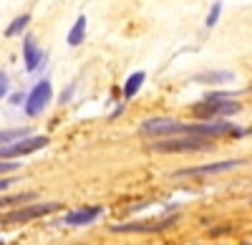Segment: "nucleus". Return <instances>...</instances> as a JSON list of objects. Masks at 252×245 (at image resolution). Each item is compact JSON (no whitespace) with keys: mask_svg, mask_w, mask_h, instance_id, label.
Here are the masks:
<instances>
[{"mask_svg":"<svg viewBox=\"0 0 252 245\" xmlns=\"http://www.w3.org/2000/svg\"><path fill=\"white\" fill-rule=\"evenodd\" d=\"M141 134L146 137H177V134H194V137H204V139H215V137H224V134H242V129L235 124V121H212V119H204V121H179V119H169V116H154V119H146L141 121L139 127Z\"/></svg>","mask_w":252,"mask_h":245,"instance_id":"f257e3e1","label":"nucleus"},{"mask_svg":"<svg viewBox=\"0 0 252 245\" xmlns=\"http://www.w3.org/2000/svg\"><path fill=\"white\" fill-rule=\"evenodd\" d=\"M56 210H61V202H56V200H51V202H33V205H18L10 212L0 215V225H26V222L46 217V215H51Z\"/></svg>","mask_w":252,"mask_h":245,"instance_id":"f03ea898","label":"nucleus"},{"mask_svg":"<svg viewBox=\"0 0 252 245\" xmlns=\"http://www.w3.org/2000/svg\"><path fill=\"white\" fill-rule=\"evenodd\" d=\"M149 149L159 154H179V152H197L209 149V139L194 137V134H177V137H161L159 141H152Z\"/></svg>","mask_w":252,"mask_h":245,"instance_id":"7ed1b4c3","label":"nucleus"},{"mask_svg":"<svg viewBox=\"0 0 252 245\" xmlns=\"http://www.w3.org/2000/svg\"><path fill=\"white\" fill-rule=\"evenodd\" d=\"M48 144H51V137H46V134H28V137H20V139L8 141V144L0 147V159H18V157L33 154L38 149H46Z\"/></svg>","mask_w":252,"mask_h":245,"instance_id":"20e7f679","label":"nucleus"},{"mask_svg":"<svg viewBox=\"0 0 252 245\" xmlns=\"http://www.w3.org/2000/svg\"><path fill=\"white\" fill-rule=\"evenodd\" d=\"M192 111L199 119H222V116H232L237 111H242L240 101H229V99H212V96H204L202 104H194Z\"/></svg>","mask_w":252,"mask_h":245,"instance_id":"39448f33","label":"nucleus"},{"mask_svg":"<svg viewBox=\"0 0 252 245\" xmlns=\"http://www.w3.org/2000/svg\"><path fill=\"white\" fill-rule=\"evenodd\" d=\"M23 101H26V114H28L31 119L40 116V114L48 109L51 101H53V86H51V81H48V78H40L38 84L28 91V96H26Z\"/></svg>","mask_w":252,"mask_h":245,"instance_id":"423d86ee","label":"nucleus"},{"mask_svg":"<svg viewBox=\"0 0 252 245\" xmlns=\"http://www.w3.org/2000/svg\"><path fill=\"white\" fill-rule=\"evenodd\" d=\"M247 162L245 159H224V162H212V165H199V167H187V170H179L177 177H194V175H222V172H232V170H240L245 167Z\"/></svg>","mask_w":252,"mask_h":245,"instance_id":"0eeeda50","label":"nucleus"},{"mask_svg":"<svg viewBox=\"0 0 252 245\" xmlns=\"http://www.w3.org/2000/svg\"><path fill=\"white\" fill-rule=\"evenodd\" d=\"M179 215H169L164 220H157V222H126V225H111L114 233H159V230H166L177 225Z\"/></svg>","mask_w":252,"mask_h":245,"instance_id":"6e6552de","label":"nucleus"},{"mask_svg":"<svg viewBox=\"0 0 252 245\" xmlns=\"http://www.w3.org/2000/svg\"><path fill=\"white\" fill-rule=\"evenodd\" d=\"M101 208H78V210H71L66 217H61L58 222L61 225H68V228H83V225H91L101 217Z\"/></svg>","mask_w":252,"mask_h":245,"instance_id":"1a4fd4ad","label":"nucleus"},{"mask_svg":"<svg viewBox=\"0 0 252 245\" xmlns=\"http://www.w3.org/2000/svg\"><path fill=\"white\" fill-rule=\"evenodd\" d=\"M23 58H26V71L33 73L43 66V51H40L35 35H26L23 38Z\"/></svg>","mask_w":252,"mask_h":245,"instance_id":"9d476101","label":"nucleus"},{"mask_svg":"<svg viewBox=\"0 0 252 245\" xmlns=\"http://www.w3.org/2000/svg\"><path fill=\"white\" fill-rule=\"evenodd\" d=\"M86 23H89V20H86V15H78L76 18V23L71 26V31H68V46H81L83 43V40H86Z\"/></svg>","mask_w":252,"mask_h":245,"instance_id":"9b49d317","label":"nucleus"},{"mask_svg":"<svg viewBox=\"0 0 252 245\" xmlns=\"http://www.w3.org/2000/svg\"><path fill=\"white\" fill-rule=\"evenodd\" d=\"M194 81L199 84H227V81H235L232 71H207V73H197Z\"/></svg>","mask_w":252,"mask_h":245,"instance_id":"f8f14e48","label":"nucleus"},{"mask_svg":"<svg viewBox=\"0 0 252 245\" xmlns=\"http://www.w3.org/2000/svg\"><path fill=\"white\" fill-rule=\"evenodd\" d=\"M144 81H146V73L144 71L131 73L129 78H126V84H124V99H134L139 94V89L144 86Z\"/></svg>","mask_w":252,"mask_h":245,"instance_id":"ddd939ff","label":"nucleus"},{"mask_svg":"<svg viewBox=\"0 0 252 245\" xmlns=\"http://www.w3.org/2000/svg\"><path fill=\"white\" fill-rule=\"evenodd\" d=\"M31 26V13H23V15H18L10 20V26L5 28V35L13 38V35H20V33H26V28Z\"/></svg>","mask_w":252,"mask_h":245,"instance_id":"4468645a","label":"nucleus"},{"mask_svg":"<svg viewBox=\"0 0 252 245\" xmlns=\"http://www.w3.org/2000/svg\"><path fill=\"white\" fill-rule=\"evenodd\" d=\"M28 134H33V132H31V127H13V129H0V147H3V144H8V141H15V139H20V137H28Z\"/></svg>","mask_w":252,"mask_h":245,"instance_id":"2eb2a0df","label":"nucleus"},{"mask_svg":"<svg viewBox=\"0 0 252 245\" xmlns=\"http://www.w3.org/2000/svg\"><path fill=\"white\" fill-rule=\"evenodd\" d=\"M28 200H35V192H18L13 197H0V208H18Z\"/></svg>","mask_w":252,"mask_h":245,"instance_id":"dca6fc26","label":"nucleus"},{"mask_svg":"<svg viewBox=\"0 0 252 245\" xmlns=\"http://www.w3.org/2000/svg\"><path fill=\"white\" fill-rule=\"evenodd\" d=\"M220 15H222V0H217V3L209 8V15H207V20H204V26H207V28H215L217 20H220Z\"/></svg>","mask_w":252,"mask_h":245,"instance_id":"f3484780","label":"nucleus"},{"mask_svg":"<svg viewBox=\"0 0 252 245\" xmlns=\"http://www.w3.org/2000/svg\"><path fill=\"white\" fill-rule=\"evenodd\" d=\"M73 94H76V81H71V84H68L66 89H63V94L58 96V104H68Z\"/></svg>","mask_w":252,"mask_h":245,"instance_id":"a211bd4d","label":"nucleus"},{"mask_svg":"<svg viewBox=\"0 0 252 245\" xmlns=\"http://www.w3.org/2000/svg\"><path fill=\"white\" fill-rule=\"evenodd\" d=\"M15 170H20V162H3L0 159V175H10Z\"/></svg>","mask_w":252,"mask_h":245,"instance_id":"6ab92c4d","label":"nucleus"},{"mask_svg":"<svg viewBox=\"0 0 252 245\" xmlns=\"http://www.w3.org/2000/svg\"><path fill=\"white\" fill-rule=\"evenodd\" d=\"M8 89H10V78H8L5 71H0V99L8 96Z\"/></svg>","mask_w":252,"mask_h":245,"instance_id":"aec40b11","label":"nucleus"},{"mask_svg":"<svg viewBox=\"0 0 252 245\" xmlns=\"http://www.w3.org/2000/svg\"><path fill=\"white\" fill-rule=\"evenodd\" d=\"M13 182H18V179H13V177H0V192H5Z\"/></svg>","mask_w":252,"mask_h":245,"instance_id":"412c9836","label":"nucleus"},{"mask_svg":"<svg viewBox=\"0 0 252 245\" xmlns=\"http://www.w3.org/2000/svg\"><path fill=\"white\" fill-rule=\"evenodd\" d=\"M23 99H26L23 94H13V96H10V104H20V101H23Z\"/></svg>","mask_w":252,"mask_h":245,"instance_id":"4be33fe9","label":"nucleus"},{"mask_svg":"<svg viewBox=\"0 0 252 245\" xmlns=\"http://www.w3.org/2000/svg\"><path fill=\"white\" fill-rule=\"evenodd\" d=\"M247 91H252V86H250V89H247Z\"/></svg>","mask_w":252,"mask_h":245,"instance_id":"5701e85b","label":"nucleus"},{"mask_svg":"<svg viewBox=\"0 0 252 245\" xmlns=\"http://www.w3.org/2000/svg\"><path fill=\"white\" fill-rule=\"evenodd\" d=\"M250 245H252V243H250Z\"/></svg>","mask_w":252,"mask_h":245,"instance_id":"b1692460","label":"nucleus"}]
</instances>
